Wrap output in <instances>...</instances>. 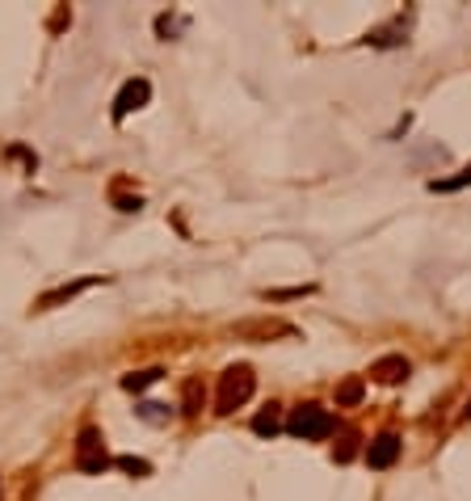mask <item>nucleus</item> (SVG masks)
Instances as JSON below:
<instances>
[{
  "instance_id": "obj_1",
  "label": "nucleus",
  "mask_w": 471,
  "mask_h": 501,
  "mask_svg": "<svg viewBox=\"0 0 471 501\" xmlns=\"http://www.w3.org/2000/svg\"><path fill=\"white\" fill-rule=\"evenodd\" d=\"M253 392H257L253 367H227L219 376V392H215V413H236L240 404H249Z\"/></svg>"
},
{
  "instance_id": "obj_2",
  "label": "nucleus",
  "mask_w": 471,
  "mask_h": 501,
  "mask_svg": "<svg viewBox=\"0 0 471 501\" xmlns=\"http://www.w3.org/2000/svg\"><path fill=\"white\" fill-rule=\"evenodd\" d=\"M287 430L295 438H304V443H320V438H329L337 430V421L329 409H320V404H299L291 418H287Z\"/></svg>"
},
{
  "instance_id": "obj_3",
  "label": "nucleus",
  "mask_w": 471,
  "mask_h": 501,
  "mask_svg": "<svg viewBox=\"0 0 471 501\" xmlns=\"http://www.w3.org/2000/svg\"><path fill=\"white\" fill-rule=\"evenodd\" d=\"M76 468L89 476H101L106 468H110V455H106V438H101V430H93V426H84L81 438H76Z\"/></svg>"
},
{
  "instance_id": "obj_4",
  "label": "nucleus",
  "mask_w": 471,
  "mask_h": 501,
  "mask_svg": "<svg viewBox=\"0 0 471 501\" xmlns=\"http://www.w3.org/2000/svg\"><path fill=\"white\" fill-rule=\"evenodd\" d=\"M400 451H404V443H400V434H391V430H383L379 438H371V446H366V463L371 468H391V463L400 460Z\"/></svg>"
},
{
  "instance_id": "obj_5",
  "label": "nucleus",
  "mask_w": 471,
  "mask_h": 501,
  "mask_svg": "<svg viewBox=\"0 0 471 501\" xmlns=\"http://www.w3.org/2000/svg\"><path fill=\"white\" fill-rule=\"evenodd\" d=\"M148 98H152V84L143 81V76L126 81V84H123V93L114 98V118H126L131 110H143V106H148Z\"/></svg>"
},
{
  "instance_id": "obj_6",
  "label": "nucleus",
  "mask_w": 471,
  "mask_h": 501,
  "mask_svg": "<svg viewBox=\"0 0 471 501\" xmlns=\"http://www.w3.org/2000/svg\"><path fill=\"white\" fill-rule=\"evenodd\" d=\"M408 371H413V367H408V358H404V354H383V358L371 367V376L379 379V384H404V379H408Z\"/></svg>"
},
{
  "instance_id": "obj_7",
  "label": "nucleus",
  "mask_w": 471,
  "mask_h": 501,
  "mask_svg": "<svg viewBox=\"0 0 471 501\" xmlns=\"http://www.w3.org/2000/svg\"><path fill=\"white\" fill-rule=\"evenodd\" d=\"M101 279H81V282H64V287H56V291H47L39 299V312H47V307H56V304H64V299H76L81 291H89V287H98Z\"/></svg>"
},
{
  "instance_id": "obj_8",
  "label": "nucleus",
  "mask_w": 471,
  "mask_h": 501,
  "mask_svg": "<svg viewBox=\"0 0 471 501\" xmlns=\"http://www.w3.org/2000/svg\"><path fill=\"white\" fill-rule=\"evenodd\" d=\"M202 401H207L202 379H185V384H181V413H185V418H198V413H202Z\"/></svg>"
},
{
  "instance_id": "obj_9",
  "label": "nucleus",
  "mask_w": 471,
  "mask_h": 501,
  "mask_svg": "<svg viewBox=\"0 0 471 501\" xmlns=\"http://www.w3.org/2000/svg\"><path fill=\"white\" fill-rule=\"evenodd\" d=\"M362 396H366V379L349 376L346 384H337V409H354V404H362Z\"/></svg>"
},
{
  "instance_id": "obj_10",
  "label": "nucleus",
  "mask_w": 471,
  "mask_h": 501,
  "mask_svg": "<svg viewBox=\"0 0 471 501\" xmlns=\"http://www.w3.org/2000/svg\"><path fill=\"white\" fill-rule=\"evenodd\" d=\"M282 430V413H278V404H265L261 413L253 418V434H261V438H274Z\"/></svg>"
},
{
  "instance_id": "obj_11",
  "label": "nucleus",
  "mask_w": 471,
  "mask_h": 501,
  "mask_svg": "<svg viewBox=\"0 0 471 501\" xmlns=\"http://www.w3.org/2000/svg\"><path fill=\"white\" fill-rule=\"evenodd\" d=\"M236 333H240V337H253V333L274 337V333H291V324H287V321H253V324H240Z\"/></svg>"
},
{
  "instance_id": "obj_12",
  "label": "nucleus",
  "mask_w": 471,
  "mask_h": 501,
  "mask_svg": "<svg viewBox=\"0 0 471 501\" xmlns=\"http://www.w3.org/2000/svg\"><path fill=\"white\" fill-rule=\"evenodd\" d=\"M165 376V371H160V367H148V371H131V376L123 379V388L126 392H143L148 388V384H156V379Z\"/></svg>"
},
{
  "instance_id": "obj_13",
  "label": "nucleus",
  "mask_w": 471,
  "mask_h": 501,
  "mask_svg": "<svg viewBox=\"0 0 471 501\" xmlns=\"http://www.w3.org/2000/svg\"><path fill=\"white\" fill-rule=\"evenodd\" d=\"M471 181V165L463 168V173H458V177H446V181H430V190H442V194H450V190H463V186H467Z\"/></svg>"
},
{
  "instance_id": "obj_14",
  "label": "nucleus",
  "mask_w": 471,
  "mask_h": 501,
  "mask_svg": "<svg viewBox=\"0 0 471 501\" xmlns=\"http://www.w3.org/2000/svg\"><path fill=\"white\" fill-rule=\"evenodd\" d=\"M354 443H358L354 434H341V443L333 446V460H337V463H349V460H354V451H358Z\"/></svg>"
},
{
  "instance_id": "obj_15",
  "label": "nucleus",
  "mask_w": 471,
  "mask_h": 501,
  "mask_svg": "<svg viewBox=\"0 0 471 501\" xmlns=\"http://www.w3.org/2000/svg\"><path fill=\"white\" fill-rule=\"evenodd\" d=\"M118 468H126V472H135V476H148V472H152V468H148L143 460H131V455H123V460H118Z\"/></svg>"
},
{
  "instance_id": "obj_16",
  "label": "nucleus",
  "mask_w": 471,
  "mask_h": 501,
  "mask_svg": "<svg viewBox=\"0 0 471 501\" xmlns=\"http://www.w3.org/2000/svg\"><path fill=\"white\" fill-rule=\"evenodd\" d=\"M114 203H118V211H139V207H143L139 198H114Z\"/></svg>"
},
{
  "instance_id": "obj_17",
  "label": "nucleus",
  "mask_w": 471,
  "mask_h": 501,
  "mask_svg": "<svg viewBox=\"0 0 471 501\" xmlns=\"http://www.w3.org/2000/svg\"><path fill=\"white\" fill-rule=\"evenodd\" d=\"M467 418H471V404H467Z\"/></svg>"
}]
</instances>
